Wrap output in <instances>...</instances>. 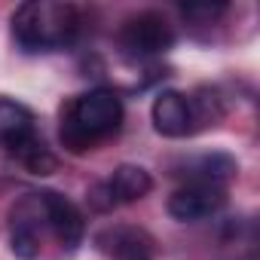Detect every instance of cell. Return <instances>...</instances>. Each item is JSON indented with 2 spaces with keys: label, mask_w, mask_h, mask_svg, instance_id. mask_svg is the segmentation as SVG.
Returning a JSON list of instances; mask_svg holds the SVG:
<instances>
[{
  "label": "cell",
  "mask_w": 260,
  "mask_h": 260,
  "mask_svg": "<svg viewBox=\"0 0 260 260\" xmlns=\"http://www.w3.org/2000/svg\"><path fill=\"white\" fill-rule=\"evenodd\" d=\"M122 125V101L110 89H89L61 107V144L71 153L95 150Z\"/></svg>",
  "instance_id": "1"
},
{
  "label": "cell",
  "mask_w": 260,
  "mask_h": 260,
  "mask_svg": "<svg viewBox=\"0 0 260 260\" xmlns=\"http://www.w3.org/2000/svg\"><path fill=\"white\" fill-rule=\"evenodd\" d=\"M80 31V13L71 4H52V0H31L13 13V34L22 49L43 52L68 46Z\"/></svg>",
  "instance_id": "2"
},
{
  "label": "cell",
  "mask_w": 260,
  "mask_h": 260,
  "mask_svg": "<svg viewBox=\"0 0 260 260\" xmlns=\"http://www.w3.org/2000/svg\"><path fill=\"white\" fill-rule=\"evenodd\" d=\"M119 46L132 58H150L162 55L175 46V28L166 22V16L147 10L138 16H128L119 28Z\"/></svg>",
  "instance_id": "3"
},
{
  "label": "cell",
  "mask_w": 260,
  "mask_h": 260,
  "mask_svg": "<svg viewBox=\"0 0 260 260\" xmlns=\"http://www.w3.org/2000/svg\"><path fill=\"white\" fill-rule=\"evenodd\" d=\"M95 248L110 260H153L156 239L132 223H110L95 233Z\"/></svg>",
  "instance_id": "4"
},
{
  "label": "cell",
  "mask_w": 260,
  "mask_h": 260,
  "mask_svg": "<svg viewBox=\"0 0 260 260\" xmlns=\"http://www.w3.org/2000/svg\"><path fill=\"white\" fill-rule=\"evenodd\" d=\"M223 205H226V190L220 184H205V181H193V184L175 190L166 202L169 214L181 223H196L202 217H211Z\"/></svg>",
  "instance_id": "5"
},
{
  "label": "cell",
  "mask_w": 260,
  "mask_h": 260,
  "mask_svg": "<svg viewBox=\"0 0 260 260\" xmlns=\"http://www.w3.org/2000/svg\"><path fill=\"white\" fill-rule=\"evenodd\" d=\"M37 196H40L43 220L49 223V230L55 233V239H58L61 245L74 248V245L83 239V230H86L80 208H77L68 196H61V193H55V190H43V193H37Z\"/></svg>",
  "instance_id": "6"
},
{
  "label": "cell",
  "mask_w": 260,
  "mask_h": 260,
  "mask_svg": "<svg viewBox=\"0 0 260 260\" xmlns=\"http://www.w3.org/2000/svg\"><path fill=\"white\" fill-rule=\"evenodd\" d=\"M150 116H153V128H156L162 138H187L193 132L190 101H187L184 92H175V89L159 92L153 98Z\"/></svg>",
  "instance_id": "7"
},
{
  "label": "cell",
  "mask_w": 260,
  "mask_h": 260,
  "mask_svg": "<svg viewBox=\"0 0 260 260\" xmlns=\"http://www.w3.org/2000/svg\"><path fill=\"white\" fill-rule=\"evenodd\" d=\"M34 135H37V128H34L31 107H25L16 98H0V144L13 153Z\"/></svg>",
  "instance_id": "8"
},
{
  "label": "cell",
  "mask_w": 260,
  "mask_h": 260,
  "mask_svg": "<svg viewBox=\"0 0 260 260\" xmlns=\"http://www.w3.org/2000/svg\"><path fill=\"white\" fill-rule=\"evenodd\" d=\"M107 187H110L113 202H138V199H144L153 190V178H150L147 169L125 162V166H116L113 169Z\"/></svg>",
  "instance_id": "9"
},
{
  "label": "cell",
  "mask_w": 260,
  "mask_h": 260,
  "mask_svg": "<svg viewBox=\"0 0 260 260\" xmlns=\"http://www.w3.org/2000/svg\"><path fill=\"white\" fill-rule=\"evenodd\" d=\"M187 101H190V116H193V132L202 128V125H214V122L223 119V101H220V95L214 89L202 86Z\"/></svg>",
  "instance_id": "10"
},
{
  "label": "cell",
  "mask_w": 260,
  "mask_h": 260,
  "mask_svg": "<svg viewBox=\"0 0 260 260\" xmlns=\"http://www.w3.org/2000/svg\"><path fill=\"white\" fill-rule=\"evenodd\" d=\"M16 156H19V162L31 172V175H52L55 172V166H58V159L52 156V150L34 135L31 141H25L19 150H13Z\"/></svg>",
  "instance_id": "11"
},
{
  "label": "cell",
  "mask_w": 260,
  "mask_h": 260,
  "mask_svg": "<svg viewBox=\"0 0 260 260\" xmlns=\"http://www.w3.org/2000/svg\"><path fill=\"white\" fill-rule=\"evenodd\" d=\"M89 202H92V208H95V211H110V208L116 205V202H113V196H110V187H107V181L92 187V193H89Z\"/></svg>",
  "instance_id": "12"
}]
</instances>
